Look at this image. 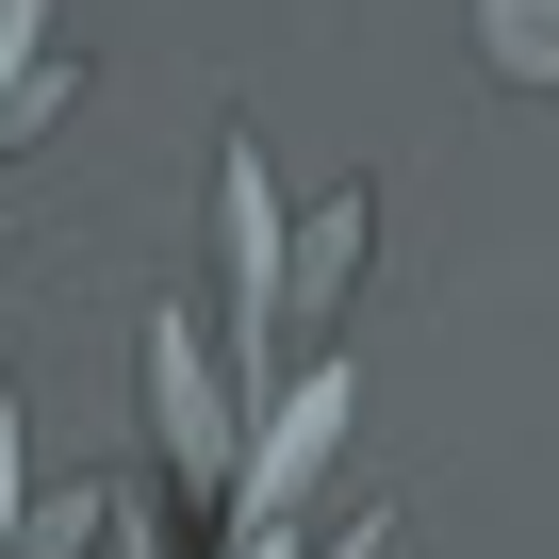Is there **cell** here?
Instances as JSON below:
<instances>
[{"instance_id":"1","label":"cell","mask_w":559,"mask_h":559,"mask_svg":"<svg viewBox=\"0 0 559 559\" xmlns=\"http://www.w3.org/2000/svg\"><path fill=\"white\" fill-rule=\"evenodd\" d=\"M148 444H165L181 510L214 526V493H230V461H247V412H230V346H214L198 313H148Z\"/></svg>"},{"instance_id":"2","label":"cell","mask_w":559,"mask_h":559,"mask_svg":"<svg viewBox=\"0 0 559 559\" xmlns=\"http://www.w3.org/2000/svg\"><path fill=\"white\" fill-rule=\"evenodd\" d=\"M214 247H230V362H247V395H263L280 362H297V297H280V247H297V230H280V181H263L247 132L214 148Z\"/></svg>"},{"instance_id":"3","label":"cell","mask_w":559,"mask_h":559,"mask_svg":"<svg viewBox=\"0 0 559 559\" xmlns=\"http://www.w3.org/2000/svg\"><path fill=\"white\" fill-rule=\"evenodd\" d=\"M67 99H83V34H67V0H0V148H50Z\"/></svg>"},{"instance_id":"4","label":"cell","mask_w":559,"mask_h":559,"mask_svg":"<svg viewBox=\"0 0 559 559\" xmlns=\"http://www.w3.org/2000/svg\"><path fill=\"white\" fill-rule=\"evenodd\" d=\"M477 50L510 83H559V0H477Z\"/></svg>"},{"instance_id":"5","label":"cell","mask_w":559,"mask_h":559,"mask_svg":"<svg viewBox=\"0 0 559 559\" xmlns=\"http://www.w3.org/2000/svg\"><path fill=\"white\" fill-rule=\"evenodd\" d=\"M0 247H17V214H0Z\"/></svg>"}]
</instances>
